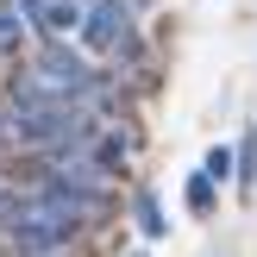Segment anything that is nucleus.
Masks as SVG:
<instances>
[{
    "label": "nucleus",
    "instance_id": "1",
    "mask_svg": "<svg viewBox=\"0 0 257 257\" xmlns=\"http://www.w3.org/2000/svg\"><path fill=\"white\" fill-rule=\"evenodd\" d=\"M32 75H38V82H44L57 100H82V94H88V82H94V69H88V63L75 57L63 38H50V50L38 57V69H32Z\"/></svg>",
    "mask_w": 257,
    "mask_h": 257
},
{
    "label": "nucleus",
    "instance_id": "2",
    "mask_svg": "<svg viewBox=\"0 0 257 257\" xmlns=\"http://www.w3.org/2000/svg\"><path fill=\"white\" fill-rule=\"evenodd\" d=\"M125 25H132L125 0H94V7L82 13V44L88 50H119L125 44Z\"/></svg>",
    "mask_w": 257,
    "mask_h": 257
},
{
    "label": "nucleus",
    "instance_id": "3",
    "mask_svg": "<svg viewBox=\"0 0 257 257\" xmlns=\"http://www.w3.org/2000/svg\"><path fill=\"white\" fill-rule=\"evenodd\" d=\"M32 19L44 38H69V32H82V0H38Z\"/></svg>",
    "mask_w": 257,
    "mask_h": 257
},
{
    "label": "nucleus",
    "instance_id": "4",
    "mask_svg": "<svg viewBox=\"0 0 257 257\" xmlns=\"http://www.w3.org/2000/svg\"><path fill=\"white\" fill-rule=\"evenodd\" d=\"M132 220H138V232H145V238H163V232H170V220H163V201L151 195V188H138V201H132Z\"/></svg>",
    "mask_w": 257,
    "mask_h": 257
},
{
    "label": "nucleus",
    "instance_id": "5",
    "mask_svg": "<svg viewBox=\"0 0 257 257\" xmlns=\"http://www.w3.org/2000/svg\"><path fill=\"white\" fill-rule=\"evenodd\" d=\"M125 151H132V138H125V132H94V163H100L107 176L125 163Z\"/></svg>",
    "mask_w": 257,
    "mask_h": 257
},
{
    "label": "nucleus",
    "instance_id": "6",
    "mask_svg": "<svg viewBox=\"0 0 257 257\" xmlns=\"http://www.w3.org/2000/svg\"><path fill=\"white\" fill-rule=\"evenodd\" d=\"M257 182V132H245V145H238V188Z\"/></svg>",
    "mask_w": 257,
    "mask_h": 257
},
{
    "label": "nucleus",
    "instance_id": "7",
    "mask_svg": "<svg viewBox=\"0 0 257 257\" xmlns=\"http://www.w3.org/2000/svg\"><path fill=\"white\" fill-rule=\"evenodd\" d=\"M201 176H213V182H226V176H232V151H226V145H213L207 157H201Z\"/></svg>",
    "mask_w": 257,
    "mask_h": 257
},
{
    "label": "nucleus",
    "instance_id": "8",
    "mask_svg": "<svg viewBox=\"0 0 257 257\" xmlns=\"http://www.w3.org/2000/svg\"><path fill=\"white\" fill-rule=\"evenodd\" d=\"M188 207H195V213L213 207V176H195V182H188Z\"/></svg>",
    "mask_w": 257,
    "mask_h": 257
},
{
    "label": "nucleus",
    "instance_id": "9",
    "mask_svg": "<svg viewBox=\"0 0 257 257\" xmlns=\"http://www.w3.org/2000/svg\"><path fill=\"white\" fill-rule=\"evenodd\" d=\"M19 38V7H0V44H13Z\"/></svg>",
    "mask_w": 257,
    "mask_h": 257
},
{
    "label": "nucleus",
    "instance_id": "10",
    "mask_svg": "<svg viewBox=\"0 0 257 257\" xmlns=\"http://www.w3.org/2000/svg\"><path fill=\"white\" fill-rule=\"evenodd\" d=\"M0 138H7V119H0Z\"/></svg>",
    "mask_w": 257,
    "mask_h": 257
},
{
    "label": "nucleus",
    "instance_id": "11",
    "mask_svg": "<svg viewBox=\"0 0 257 257\" xmlns=\"http://www.w3.org/2000/svg\"><path fill=\"white\" fill-rule=\"evenodd\" d=\"M132 257H145V251H132Z\"/></svg>",
    "mask_w": 257,
    "mask_h": 257
}]
</instances>
